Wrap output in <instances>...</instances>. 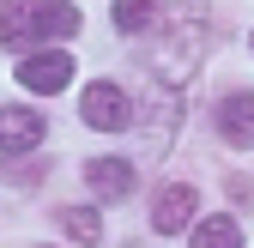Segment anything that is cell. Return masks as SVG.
Masks as SVG:
<instances>
[{"instance_id":"1","label":"cell","mask_w":254,"mask_h":248,"mask_svg":"<svg viewBox=\"0 0 254 248\" xmlns=\"http://www.w3.org/2000/svg\"><path fill=\"white\" fill-rule=\"evenodd\" d=\"M73 30H79V12L67 0H6L0 6V43L6 49H37L55 37H73Z\"/></svg>"},{"instance_id":"6","label":"cell","mask_w":254,"mask_h":248,"mask_svg":"<svg viewBox=\"0 0 254 248\" xmlns=\"http://www.w3.org/2000/svg\"><path fill=\"white\" fill-rule=\"evenodd\" d=\"M218 133H224L230 145H254V91L218 97Z\"/></svg>"},{"instance_id":"10","label":"cell","mask_w":254,"mask_h":248,"mask_svg":"<svg viewBox=\"0 0 254 248\" xmlns=\"http://www.w3.org/2000/svg\"><path fill=\"white\" fill-rule=\"evenodd\" d=\"M151 24V0H115V30H145Z\"/></svg>"},{"instance_id":"3","label":"cell","mask_w":254,"mask_h":248,"mask_svg":"<svg viewBox=\"0 0 254 248\" xmlns=\"http://www.w3.org/2000/svg\"><path fill=\"white\" fill-rule=\"evenodd\" d=\"M67 79H73L67 49H43V55H24V61H18V85H24V91H43V97H49V91H61Z\"/></svg>"},{"instance_id":"9","label":"cell","mask_w":254,"mask_h":248,"mask_svg":"<svg viewBox=\"0 0 254 248\" xmlns=\"http://www.w3.org/2000/svg\"><path fill=\"white\" fill-rule=\"evenodd\" d=\"M61 230L79 236V242H97V236H103V218H97L91 206H73V212H61Z\"/></svg>"},{"instance_id":"11","label":"cell","mask_w":254,"mask_h":248,"mask_svg":"<svg viewBox=\"0 0 254 248\" xmlns=\"http://www.w3.org/2000/svg\"><path fill=\"white\" fill-rule=\"evenodd\" d=\"M248 43H254V37H248Z\"/></svg>"},{"instance_id":"7","label":"cell","mask_w":254,"mask_h":248,"mask_svg":"<svg viewBox=\"0 0 254 248\" xmlns=\"http://www.w3.org/2000/svg\"><path fill=\"white\" fill-rule=\"evenodd\" d=\"M194 206H200V194L188 188V182H170V188L157 194V206H151V224L157 230H188L194 224Z\"/></svg>"},{"instance_id":"5","label":"cell","mask_w":254,"mask_h":248,"mask_svg":"<svg viewBox=\"0 0 254 248\" xmlns=\"http://www.w3.org/2000/svg\"><path fill=\"white\" fill-rule=\"evenodd\" d=\"M85 188L97 200H127L133 194V164L127 158H91L85 164Z\"/></svg>"},{"instance_id":"4","label":"cell","mask_w":254,"mask_h":248,"mask_svg":"<svg viewBox=\"0 0 254 248\" xmlns=\"http://www.w3.org/2000/svg\"><path fill=\"white\" fill-rule=\"evenodd\" d=\"M37 145H43V115L37 109H24V103L0 109V151H6V158H24V151H37Z\"/></svg>"},{"instance_id":"8","label":"cell","mask_w":254,"mask_h":248,"mask_svg":"<svg viewBox=\"0 0 254 248\" xmlns=\"http://www.w3.org/2000/svg\"><path fill=\"white\" fill-rule=\"evenodd\" d=\"M188 248H242V230H236V218H206V224H194Z\"/></svg>"},{"instance_id":"2","label":"cell","mask_w":254,"mask_h":248,"mask_svg":"<svg viewBox=\"0 0 254 248\" xmlns=\"http://www.w3.org/2000/svg\"><path fill=\"white\" fill-rule=\"evenodd\" d=\"M79 115H85L97 133H121L127 121H133V103H127V91H121V85L97 79V85H91L85 97H79Z\"/></svg>"}]
</instances>
